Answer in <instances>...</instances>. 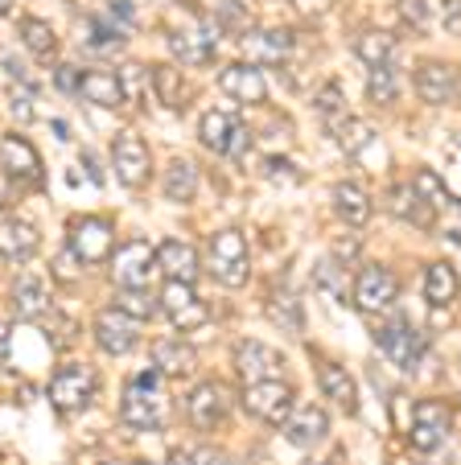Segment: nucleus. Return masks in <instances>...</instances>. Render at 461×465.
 I'll return each instance as SVG.
<instances>
[{
  "mask_svg": "<svg viewBox=\"0 0 461 465\" xmlns=\"http://www.w3.org/2000/svg\"><path fill=\"white\" fill-rule=\"evenodd\" d=\"M161 371H145V375L128 379L124 383V395H120V420L136 432H161L174 416V404H169V391L161 383Z\"/></svg>",
  "mask_w": 461,
  "mask_h": 465,
  "instance_id": "f257e3e1",
  "label": "nucleus"
},
{
  "mask_svg": "<svg viewBox=\"0 0 461 465\" xmlns=\"http://www.w3.org/2000/svg\"><path fill=\"white\" fill-rule=\"evenodd\" d=\"M206 272L215 276L223 289H244L252 281V255H247V239L236 227L210 235L206 243Z\"/></svg>",
  "mask_w": 461,
  "mask_h": 465,
  "instance_id": "f03ea898",
  "label": "nucleus"
},
{
  "mask_svg": "<svg viewBox=\"0 0 461 465\" xmlns=\"http://www.w3.org/2000/svg\"><path fill=\"white\" fill-rule=\"evenodd\" d=\"M198 141L206 144L210 153H218V157L239 161V157H247V149H252V128H247L236 112L210 107V112H202V120H198Z\"/></svg>",
  "mask_w": 461,
  "mask_h": 465,
  "instance_id": "7ed1b4c3",
  "label": "nucleus"
},
{
  "mask_svg": "<svg viewBox=\"0 0 461 465\" xmlns=\"http://www.w3.org/2000/svg\"><path fill=\"white\" fill-rule=\"evenodd\" d=\"M215 34H218L215 21L185 9L182 25H169V50H174V58L185 62V66H206V62L215 58V42H218Z\"/></svg>",
  "mask_w": 461,
  "mask_h": 465,
  "instance_id": "20e7f679",
  "label": "nucleus"
},
{
  "mask_svg": "<svg viewBox=\"0 0 461 465\" xmlns=\"http://www.w3.org/2000/svg\"><path fill=\"white\" fill-rule=\"evenodd\" d=\"M244 412L260 424H280L296 412V391L285 383V379H264V383H247L244 387Z\"/></svg>",
  "mask_w": 461,
  "mask_h": 465,
  "instance_id": "39448f33",
  "label": "nucleus"
},
{
  "mask_svg": "<svg viewBox=\"0 0 461 465\" xmlns=\"http://www.w3.org/2000/svg\"><path fill=\"white\" fill-rule=\"evenodd\" d=\"M95 387H99L95 367H87V362H66V367H58L50 379V404L58 408V412L75 416L95 400Z\"/></svg>",
  "mask_w": 461,
  "mask_h": 465,
  "instance_id": "423d86ee",
  "label": "nucleus"
},
{
  "mask_svg": "<svg viewBox=\"0 0 461 465\" xmlns=\"http://www.w3.org/2000/svg\"><path fill=\"white\" fill-rule=\"evenodd\" d=\"M350 297H355V309L366 317H379L396 305L400 297V281H396L392 268H383V263H363V272L355 276L350 284Z\"/></svg>",
  "mask_w": 461,
  "mask_h": 465,
  "instance_id": "0eeeda50",
  "label": "nucleus"
},
{
  "mask_svg": "<svg viewBox=\"0 0 461 465\" xmlns=\"http://www.w3.org/2000/svg\"><path fill=\"white\" fill-rule=\"evenodd\" d=\"M375 346H379L383 354H387V362H396L400 371H416V362L425 359V334H420L412 322H404V317H396V322L379 325L375 330Z\"/></svg>",
  "mask_w": 461,
  "mask_h": 465,
  "instance_id": "6e6552de",
  "label": "nucleus"
},
{
  "mask_svg": "<svg viewBox=\"0 0 461 465\" xmlns=\"http://www.w3.org/2000/svg\"><path fill=\"white\" fill-rule=\"evenodd\" d=\"M226 412H231V391H226V383H218V379H202V383H194L190 395H185V420L198 432L218 429V424L226 420Z\"/></svg>",
  "mask_w": 461,
  "mask_h": 465,
  "instance_id": "1a4fd4ad",
  "label": "nucleus"
},
{
  "mask_svg": "<svg viewBox=\"0 0 461 465\" xmlns=\"http://www.w3.org/2000/svg\"><path fill=\"white\" fill-rule=\"evenodd\" d=\"M112 169L115 177H120V185H128V190H145L148 177H153V153H148L145 136H136V132H120L112 144Z\"/></svg>",
  "mask_w": 461,
  "mask_h": 465,
  "instance_id": "9d476101",
  "label": "nucleus"
},
{
  "mask_svg": "<svg viewBox=\"0 0 461 465\" xmlns=\"http://www.w3.org/2000/svg\"><path fill=\"white\" fill-rule=\"evenodd\" d=\"M153 272H157V247L145 243V239H128L112 255V281L120 289H148Z\"/></svg>",
  "mask_w": 461,
  "mask_h": 465,
  "instance_id": "9b49d317",
  "label": "nucleus"
},
{
  "mask_svg": "<svg viewBox=\"0 0 461 465\" xmlns=\"http://www.w3.org/2000/svg\"><path fill=\"white\" fill-rule=\"evenodd\" d=\"M449 429H453L449 404H441V400H420L416 412H412L408 440L416 453H436V449L445 445V437H449Z\"/></svg>",
  "mask_w": 461,
  "mask_h": 465,
  "instance_id": "f8f14e48",
  "label": "nucleus"
},
{
  "mask_svg": "<svg viewBox=\"0 0 461 465\" xmlns=\"http://www.w3.org/2000/svg\"><path fill=\"white\" fill-rule=\"evenodd\" d=\"M412 87H416V95L425 99V104L445 107V104H453V95L461 91V71L453 62L425 58L416 71H412Z\"/></svg>",
  "mask_w": 461,
  "mask_h": 465,
  "instance_id": "ddd939ff",
  "label": "nucleus"
},
{
  "mask_svg": "<svg viewBox=\"0 0 461 465\" xmlns=\"http://www.w3.org/2000/svg\"><path fill=\"white\" fill-rule=\"evenodd\" d=\"M66 243H70V255L79 263H99L112 255V223L107 219H95V214H87V219H75L66 227Z\"/></svg>",
  "mask_w": 461,
  "mask_h": 465,
  "instance_id": "4468645a",
  "label": "nucleus"
},
{
  "mask_svg": "<svg viewBox=\"0 0 461 465\" xmlns=\"http://www.w3.org/2000/svg\"><path fill=\"white\" fill-rule=\"evenodd\" d=\"M161 313L169 317V325L174 330H182V334H190V330H202L206 325V301H198V292H194V284H182V281H165V289H161Z\"/></svg>",
  "mask_w": 461,
  "mask_h": 465,
  "instance_id": "2eb2a0df",
  "label": "nucleus"
},
{
  "mask_svg": "<svg viewBox=\"0 0 461 465\" xmlns=\"http://www.w3.org/2000/svg\"><path fill=\"white\" fill-rule=\"evenodd\" d=\"M0 165L13 182H25V185H45V165H42V153L17 136V132H5L0 136Z\"/></svg>",
  "mask_w": 461,
  "mask_h": 465,
  "instance_id": "dca6fc26",
  "label": "nucleus"
},
{
  "mask_svg": "<svg viewBox=\"0 0 461 465\" xmlns=\"http://www.w3.org/2000/svg\"><path fill=\"white\" fill-rule=\"evenodd\" d=\"M280 367H285V354L276 346L260 342V338H244L236 346V375L247 383H264V379H280Z\"/></svg>",
  "mask_w": 461,
  "mask_h": 465,
  "instance_id": "f3484780",
  "label": "nucleus"
},
{
  "mask_svg": "<svg viewBox=\"0 0 461 465\" xmlns=\"http://www.w3.org/2000/svg\"><path fill=\"white\" fill-rule=\"evenodd\" d=\"M95 342L104 354H128L136 351L140 342V322L136 317H128L124 309H104V313L95 317Z\"/></svg>",
  "mask_w": 461,
  "mask_h": 465,
  "instance_id": "a211bd4d",
  "label": "nucleus"
},
{
  "mask_svg": "<svg viewBox=\"0 0 461 465\" xmlns=\"http://www.w3.org/2000/svg\"><path fill=\"white\" fill-rule=\"evenodd\" d=\"M218 87L236 99V104L260 107L264 99H268V74H264L260 66H252V62H231V66L218 74Z\"/></svg>",
  "mask_w": 461,
  "mask_h": 465,
  "instance_id": "6ab92c4d",
  "label": "nucleus"
},
{
  "mask_svg": "<svg viewBox=\"0 0 461 465\" xmlns=\"http://www.w3.org/2000/svg\"><path fill=\"white\" fill-rule=\"evenodd\" d=\"M280 432H285V440L293 449H317L326 440V432H330V416H326V408H317V404H301L285 424H280Z\"/></svg>",
  "mask_w": 461,
  "mask_h": 465,
  "instance_id": "aec40b11",
  "label": "nucleus"
},
{
  "mask_svg": "<svg viewBox=\"0 0 461 465\" xmlns=\"http://www.w3.org/2000/svg\"><path fill=\"white\" fill-rule=\"evenodd\" d=\"M244 42V62L252 66H280L293 54V34L288 29H252Z\"/></svg>",
  "mask_w": 461,
  "mask_h": 465,
  "instance_id": "412c9836",
  "label": "nucleus"
},
{
  "mask_svg": "<svg viewBox=\"0 0 461 465\" xmlns=\"http://www.w3.org/2000/svg\"><path fill=\"white\" fill-rule=\"evenodd\" d=\"M37 247H42V235H37L34 223L25 219H0V260L9 263H29L37 255Z\"/></svg>",
  "mask_w": 461,
  "mask_h": 465,
  "instance_id": "4be33fe9",
  "label": "nucleus"
},
{
  "mask_svg": "<svg viewBox=\"0 0 461 465\" xmlns=\"http://www.w3.org/2000/svg\"><path fill=\"white\" fill-rule=\"evenodd\" d=\"M157 268L165 272V281L194 284L202 272V255H198V247L182 243V239H165V243L157 247Z\"/></svg>",
  "mask_w": 461,
  "mask_h": 465,
  "instance_id": "5701e85b",
  "label": "nucleus"
},
{
  "mask_svg": "<svg viewBox=\"0 0 461 465\" xmlns=\"http://www.w3.org/2000/svg\"><path fill=\"white\" fill-rule=\"evenodd\" d=\"M153 367H157L165 379L194 375V367H198V351H194L190 342H182L177 334H165V338L153 342Z\"/></svg>",
  "mask_w": 461,
  "mask_h": 465,
  "instance_id": "b1692460",
  "label": "nucleus"
},
{
  "mask_svg": "<svg viewBox=\"0 0 461 465\" xmlns=\"http://www.w3.org/2000/svg\"><path fill=\"white\" fill-rule=\"evenodd\" d=\"M50 309H54L50 284H45L37 272L17 276V284H13V313L25 317V322H37V317H45Z\"/></svg>",
  "mask_w": 461,
  "mask_h": 465,
  "instance_id": "393cba45",
  "label": "nucleus"
},
{
  "mask_svg": "<svg viewBox=\"0 0 461 465\" xmlns=\"http://www.w3.org/2000/svg\"><path fill=\"white\" fill-rule=\"evenodd\" d=\"M317 387H322L326 400H334L346 416L358 412V387H355V379H350L346 367H338V362H322V367H317Z\"/></svg>",
  "mask_w": 461,
  "mask_h": 465,
  "instance_id": "a878e982",
  "label": "nucleus"
},
{
  "mask_svg": "<svg viewBox=\"0 0 461 465\" xmlns=\"http://www.w3.org/2000/svg\"><path fill=\"white\" fill-rule=\"evenodd\" d=\"M334 214H338L346 227H366L371 223V193L363 190V185H355V182H338L334 185Z\"/></svg>",
  "mask_w": 461,
  "mask_h": 465,
  "instance_id": "bb28decb",
  "label": "nucleus"
},
{
  "mask_svg": "<svg viewBox=\"0 0 461 465\" xmlns=\"http://www.w3.org/2000/svg\"><path fill=\"white\" fill-rule=\"evenodd\" d=\"M461 292V281H457V268L449 260H433L425 268V301L433 309H449Z\"/></svg>",
  "mask_w": 461,
  "mask_h": 465,
  "instance_id": "cd10ccee",
  "label": "nucleus"
},
{
  "mask_svg": "<svg viewBox=\"0 0 461 465\" xmlns=\"http://www.w3.org/2000/svg\"><path fill=\"white\" fill-rule=\"evenodd\" d=\"M79 99L95 107H120L124 104V83L115 71H83Z\"/></svg>",
  "mask_w": 461,
  "mask_h": 465,
  "instance_id": "c85d7f7f",
  "label": "nucleus"
},
{
  "mask_svg": "<svg viewBox=\"0 0 461 465\" xmlns=\"http://www.w3.org/2000/svg\"><path fill=\"white\" fill-rule=\"evenodd\" d=\"M194 193H198V169H194L190 157H174L165 169V198L169 203H194Z\"/></svg>",
  "mask_w": 461,
  "mask_h": 465,
  "instance_id": "c756f323",
  "label": "nucleus"
},
{
  "mask_svg": "<svg viewBox=\"0 0 461 465\" xmlns=\"http://www.w3.org/2000/svg\"><path fill=\"white\" fill-rule=\"evenodd\" d=\"M355 54H358V62H366V71L371 66H387L396 58V37L387 29H363L355 37Z\"/></svg>",
  "mask_w": 461,
  "mask_h": 465,
  "instance_id": "7c9ffc66",
  "label": "nucleus"
},
{
  "mask_svg": "<svg viewBox=\"0 0 461 465\" xmlns=\"http://www.w3.org/2000/svg\"><path fill=\"white\" fill-rule=\"evenodd\" d=\"M268 317L285 330V334H301L305 330V309H301V297L288 289H276L268 297Z\"/></svg>",
  "mask_w": 461,
  "mask_h": 465,
  "instance_id": "2f4dec72",
  "label": "nucleus"
},
{
  "mask_svg": "<svg viewBox=\"0 0 461 465\" xmlns=\"http://www.w3.org/2000/svg\"><path fill=\"white\" fill-rule=\"evenodd\" d=\"M366 99H371L375 107H392L396 99H400V71H396V62L366 71Z\"/></svg>",
  "mask_w": 461,
  "mask_h": 465,
  "instance_id": "473e14b6",
  "label": "nucleus"
},
{
  "mask_svg": "<svg viewBox=\"0 0 461 465\" xmlns=\"http://www.w3.org/2000/svg\"><path fill=\"white\" fill-rule=\"evenodd\" d=\"M21 42H25V50L34 54V58H54L58 54V37H54V25L42 17H21L17 25Z\"/></svg>",
  "mask_w": 461,
  "mask_h": 465,
  "instance_id": "72a5a7b5",
  "label": "nucleus"
},
{
  "mask_svg": "<svg viewBox=\"0 0 461 465\" xmlns=\"http://www.w3.org/2000/svg\"><path fill=\"white\" fill-rule=\"evenodd\" d=\"M314 112L322 115L326 132H338L342 124H346V95H342L338 83H326L322 91L314 95Z\"/></svg>",
  "mask_w": 461,
  "mask_h": 465,
  "instance_id": "f704fd0d",
  "label": "nucleus"
},
{
  "mask_svg": "<svg viewBox=\"0 0 461 465\" xmlns=\"http://www.w3.org/2000/svg\"><path fill=\"white\" fill-rule=\"evenodd\" d=\"M215 25L223 29V34H236V37H247L252 34V13H247V0H223L218 5V17Z\"/></svg>",
  "mask_w": 461,
  "mask_h": 465,
  "instance_id": "c9c22d12",
  "label": "nucleus"
},
{
  "mask_svg": "<svg viewBox=\"0 0 461 465\" xmlns=\"http://www.w3.org/2000/svg\"><path fill=\"white\" fill-rule=\"evenodd\" d=\"M115 309H124V313L136 317V322H148V317L161 313V301L153 297L148 289H120V297H115Z\"/></svg>",
  "mask_w": 461,
  "mask_h": 465,
  "instance_id": "e433bc0d",
  "label": "nucleus"
},
{
  "mask_svg": "<svg viewBox=\"0 0 461 465\" xmlns=\"http://www.w3.org/2000/svg\"><path fill=\"white\" fill-rule=\"evenodd\" d=\"M153 87H157V95H161V104L165 107H182V99H185V83H182V74L174 71V66H153Z\"/></svg>",
  "mask_w": 461,
  "mask_h": 465,
  "instance_id": "4c0bfd02",
  "label": "nucleus"
},
{
  "mask_svg": "<svg viewBox=\"0 0 461 465\" xmlns=\"http://www.w3.org/2000/svg\"><path fill=\"white\" fill-rule=\"evenodd\" d=\"M412 190H416L420 198H425V203L433 206L436 214H441L445 206H449V193H445V182L433 173V169H416V177H412Z\"/></svg>",
  "mask_w": 461,
  "mask_h": 465,
  "instance_id": "58836bf2",
  "label": "nucleus"
},
{
  "mask_svg": "<svg viewBox=\"0 0 461 465\" xmlns=\"http://www.w3.org/2000/svg\"><path fill=\"white\" fill-rule=\"evenodd\" d=\"M334 141L342 144V153H350V157H358V153L366 149V144L375 141V128L371 124H358V120H346L338 132H334Z\"/></svg>",
  "mask_w": 461,
  "mask_h": 465,
  "instance_id": "ea45409f",
  "label": "nucleus"
},
{
  "mask_svg": "<svg viewBox=\"0 0 461 465\" xmlns=\"http://www.w3.org/2000/svg\"><path fill=\"white\" fill-rule=\"evenodd\" d=\"M37 83H13L9 79V107H13V115H17L21 124H29V120H37Z\"/></svg>",
  "mask_w": 461,
  "mask_h": 465,
  "instance_id": "a19ab883",
  "label": "nucleus"
},
{
  "mask_svg": "<svg viewBox=\"0 0 461 465\" xmlns=\"http://www.w3.org/2000/svg\"><path fill=\"white\" fill-rule=\"evenodd\" d=\"M87 45L91 50H104V54H112V50H120L124 45V29H115V25H107L104 17H91L87 21Z\"/></svg>",
  "mask_w": 461,
  "mask_h": 465,
  "instance_id": "79ce46f5",
  "label": "nucleus"
},
{
  "mask_svg": "<svg viewBox=\"0 0 461 465\" xmlns=\"http://www.w3.org/2000/svg\"><path fill=\"white\" fill-rule=\"evenodd\" d=\"M396 13L408 29H428L433 21V0H396Z\"/></svg>",
  "mask_w": 461,
  "mask_h": 465,
  "instance_id": "37998d69",
  "label": "nucleus"
},
{
  "mask_svg": "<svg viewBox=\"0 0 461 465\" xmlns=\"http://www.w3.org/2000/svg\"><path fill=\"white\" fill-rule=\"evenodd\" d=\"M433 13L449 34H461V0H433Z\"/></svg>",
  "mask_w": 461,
  "mask_h": 465,
  "instance_id": "c03bdc74",
  "label": "nucleus"
},
{
  "mask_svg": "<svg viewBox=\"0 0 461 465\" xmlns=\"http://www.w3.org/2000/svg\"><path fill=\"white\" fill-rule=\"evenodd\" d=\"M54 83H58L62 95H79L83 71H79V66H58V71H54Z\"/></svg>",
  "mask_w": 461,
  "mask_h": 465,
  "instance_id": "a18cd8bd",
  "label": "nucleus"
},
{
  "mask_svg": "<svg viewBox=\"0 0 461 465\" xmlns=\"http://www.w3.org/2000/svg\"><path fill=\"white\" fill-rule=\"evenodd\" d=\"M264 177H272V182H296L301 173H296L285 157H268V161H264Z\"/></svg>",
  "mask_w": 461,
  "mask_h": 465,
  "instance_id": "49530a36",
  "label": "nucleus"
},
{
  "mask_svg": "<svg viewBox=\"0 0 461 465\" xmlns=\"http://www.w3.org/2000/svg\"><path fill=\"white\" fill-rule=\"evenodd\" d=\"M288 5H293L305 21H317V17H326V13L334 9V0H288Z\"/></svg>",
  "mask_w": 461,
  "mask_h": 465,
  "instance_id": "de8ad7c7",
  "label": "nucleus"
},
{
  "mask_svg": "<svg viewBox=\"0 0 461 465\" xmlns=\"http://www.w3.org/2000/svg\"><path fill=\"white\" fill-rule=\"evenodd\" d=\"M194 465H236V461H231L223 449H198V453H194Z\"/></svg>",
  "mask_w": 461,
  "mask_h": 465,
  "instance_id": "09e8293b",
  "label": "nucleus"
},
{
  "mask_svg": "<svg viewBox=\"0 0 461 465\" xmlns=\"http://www.w3.org/2000/svg\"><path fill=\"white\" fill-rule=\"evenodd\" d=\"M107 13H112L120 25H132V21H136V13H132L128 0H107Z\"/></svg>",
  "mask_w": 461,
  "mask_h": 465,
  "instance_id": "8fccbe9b",
  "label": "nucleus"
},
{
  "mask_svg": "<svg viewBox=\"0 0 461 465\" xmlns=\"http://www.w3.org/2000/svg\"><path fill=\"white\" fill-rule=\"evenodd\" d=\"M13 203V177L5 173V165H0V206Z\"/></svg>",
  "mask_w": 461,
  "mask_h": 465,
  "instance_id": "3c124183",
  "label": "nucleus"
},
{
  "mask_svg": "<svg viewBox=\"0 0 461 465\" xmlns=\"http://www.w3.org/2000/svg\"><path fill=\"white\" fill-rule=\"evenodd\" d=\"M83 165L91 169V182H99V185H104V169H99V161L91 157V153H83Z\"/></svg>",
  "mask_w": 461,
  "mask_h": 465,
  "instance_id": "603ef678",
  "label": "nucleus"
},
{
  "mask_svg": "<svg viewBox=\"0 0 461 465\" xmlns=\"http://www.w3.org/2000/svg\"><path fill=\"white\" fill-rule=\"evenodd\" d=\"M169 465H194V453H185V449H174V453H169Z\"/></svg>",
  "mask_w": 461,
  "mask_h": 465,
  "instance_id": "864d4df0",
  "label": "nucleus"
},
{
  "mask_svg": "<svg viewBox=\"0 0 461 465\" xmlns=\"http://www.w3.org/2000/svg\"><path fill=\"white\" fill-rule=\"evenodd\" d=\"M0 351H9V325H0Z\"/></svg>",
  "mask_w": 461,
  "mask_h": 465,
  "instance_id": "5fc2aeb1",
  "label": "nucleus"
},
{
  "mask_svg": "<svg viewBox=\"0 0 461 465\" xmlns=\"http://www.w3.org/2000/svg\"><path fill=\"white\" fill-rule=\"evenodd\" d=\"M5 13H13V0H0V17H5Z\"/></svg>",
  "mask_w": 461,
  "mask_h": 465,
  "instance_id": "6e6d98bb",
  "label": "nucleus"
},
{
  "mask_svg": "<svg viewBox=\"0 0 461 465\" xmlns=\"http://www.w3.org/2000/svg\"><path fill=\"white\" fill-rule=\"evenodd\" d=\"M99 465H115V461H99Z\"/></svg>",
  "mask_w": 461,
  "mask_h": 465,
  "instance_id": "4d7b16f0",
  "label": "nucleus"
},
{
  "mask_svg": "<svg viewBox=\"0 0 461 465\" xmlns=\"http://www.w3.org/2000/svg\"><path fill=\"white\" fill-rule=\"evenodd\" d=\"M140 465H145V461H140Z\"/></svg>",
  "mask_w": 461,
  "mask_h": 465,
  "instance_id": "13d9d810",
  "label": "nucleus"
}]
</instances>
